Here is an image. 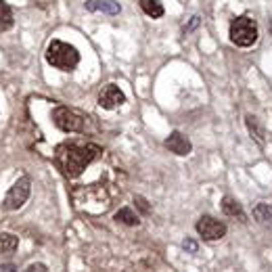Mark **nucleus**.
Segmentation results:
<instances>
[{"mask_svg": "<svg viewBox=\"0 0 272 272\" xmlns=\"http://www.w3.org/2000/svg\"><path fill=\"white\" fill-rule=\"evenodd\" d=\"M101 155H103V149L98 145H92V142H86V145L63 142L61 147H57L55 159L67 178H78V176H82V172L94 159H98Z\"/></svg>", "mask_w": 272, "mask_h": 272, "instance_id": "obj_1", "label": "nucleus"}, {"mask_svg": "<svg viewBox=\"0 0 272 272\" xmlns=\"http://www.w3.org/2000/svg\"><path fill=\"white\" fill-rule=\"evenodd\" d=\"M71 199H74L76 209L92 213V216H98L109 209V195L101 187H80L71 193Z\"/></svg>", "mask_w": 272, "mask_h": 272, "instance_id": "obj_2", "label": "nucleus"}, {"mask_svg": "<svg viewBox=\"0 0 272 272\" xmlns=\"http://www.w3.org/2000/svg\"><path fill=\"white\" fill-rule=\"evenodd\" d=\"M46 61L61 71H74L80 63V52L76 46L67 44V42L52 40L46 46Z\"/></svg>", "mask_w": 272, "mask_h": 272, "instance_id": "obj_3", "label": "nucleus"}, {"mask_svg": "<svg viewBox=\"0 0 272 272\" xmlns=\"http://www.w3.org/2000/svg\"><path fill=\"white\" fill-rule=\"evenodd\" d=\"M257 40V23L249 17H237L231 23V42L241 48L255 44Z\"/></svg>", "mask_w": 272, "mask_h": 272, "instance_id": "obj_4", "label": "nucleus"}, {"mask_svg": "<svg viewBox=\"0 0 272 272\" xmlns=\"http://www.w3.org/2000/svg\"><path fill=\"white\" fill-rule=\"evenodd\" d=\"M52 122H55V126L59 128V130L69 132V134L84 132V128H86V122H84V118L80 116V113L74 111V109H69V107H63V105L52 109Z\"/></svg>", "mask_w": 272, "mask_h": 272, "instance_id": "obj_5", "label": "nucleus"}, {"mask_svg": "<svg viewBox=\"0 0 272 272\" xmlns=\"http://www.w3.org/2000/svg\"><path fill=\"white\" fill-rule=\"evenodd\" d=\"M30 193H32V180H30V176H21L9 189L5 201H3V209L5 211H15V209L23 207L25 201L30 199Z\"/></svg>", "mask_w": 272, "mask_h": 272, "instance_id": "obj_6", "label": "nucleus"}, {"mask_svg": "<svg viewBox=\"0 0 272 272\" xmlns=\"http://www.w3.org/2000/svg\"><path fill=\"white\" fill-rule=\"evenodd\" d=\"M195 228H197L199 237H203L205 241H218V239H222V237L226 235V231H228L226 224L220 222V220H216L213 216H201V218L197 220Z\"/></svg>", "mask_w": 272, "mask_h": 272, "instance_id": "obj_7", "label": "nucleus"}, {"mask_svg": "<svg viewBox=\"0 0 272 272\" xmlns=\"http://www.w3.org/2000/svg\"><path fill=\"white\" fill-rule=\"evenodd\" d=\"M124 103H126V94L118 88L116 84H107L101 90V94H98V105H101L103 109H116Z\"/></svg>", "mask_w": 272, "mask_h": 272, "instance_id": "obj_8", "label": "nucleus"}, {"mask_svg": "<svg viewBox=\"0 0 272 272\" xmlns=\"http://www.w3.org/2000/svg\"><path fill=\"white\" fill-rule=\"evenodd\" d=\"M166 147L172 151V153H176V155H189L193 151V145H191V140L180 134V132H172L168 138H166Z\"/></svg>", "mask_w": 272, "mask_h": 272, "instance_id": "obj_9", "label": "nucleus"}, {"mask_svg": "<svg viewBox=\"0 0 272 272\" xmlns=\"http://www.w3.org/2000/svg\"><path fill=\"white\" fill-rule=\"evenodd\" d=\"M86 11L90 13H105V15H120L122 7L113 0H88L86 3Z\"/></svg>", "mask_w": 272, "mask_h": 272, "instance_id": "obj_10", "label": "nucleus"}, {"mask_svg": "<svg viewBox=\"0 0 272 272\" xmlns=\"http://www.w3.org/2000/svg\"><path fill=\"white\" fill-rule=\"evenodd\" d=\"M222 211L226 213V216H233V218H239L241 222H247V216H245V211H243L241 203L237 201L235 197H222Z\"/></svg>", "mask_w": 272, "mask_h": 272, "instance_id": "obj_11", "label": "nucleus"}, {"mask_svg": "<svg viewBox=\"0 0 272 272\" xmlns=\"http://www.w3.org/2000/svg\"><path fill=\"white\" fill-rule=\"evenodd\" d=\"M245 124H247V130H249V134H251V138L257 142L260 147H264L266 145V132H264V128L260 126V122H257V118H253V116H245Z\"/></svg>", "mask_w": 272, "mask_h": 272, "instance_id": "obj_12", "label": "nucleus"}, {"mask_svg": "<svg viewBox=\"0 0 272 272\" xmlns=\"http://www.w3.org/2000/svg\"><path fill=\"white\" fill-rule=\"evenodd\" d=\"M253 218L262 226H270L272 224V205L270 203H257L253 207Z\"/></svg>", "mask_w": 272, "mask_h": 272, "instance_id": "obj_13", "label": "nucleus"}, {"mask_svg": "<svg viewBox=\"0 0 272 272\" xmlns=\"http://www.w3.org/2000/svg\"><path fill=\"white\" fill-rule=\"evenodd\" d=\"M13 25H15L13 11H11V7L5 3V0H0V32H9Z\"/></svg>", "mask_w": 272, "mask_h": 272, "instance_id": "obj_14", "label": "nucleus"}, {"mask_svg": "<svg viewBox=\"0 0 272 272\" xmlns=\"http://www.w3.org/2000/svg\"><path fill=\"white\" fill-rule=\"evenodd\" d=\"M140 9L153 19L164 17V7H161L159 0H140Z\"/></svg>", "mask_w": 272, "mask_h": 272, "instance_id": "obj_15", "label": "nucleus"}, {"mask_svg": "<svg viewBox=\"0 0 272 272\" xmlns=\"http://www.w3.org/2000/svg\"><path fill=\"white\" fill-rule=\"evenodd\" d=\"M19 247V239L11 233H0V253H13Z\"/></svg>", "mask_w": 272, "mask_h": 272, "instance_id": "obj_16", "label": "nucleus"}, {"mask_svg": "<svg viewBox=\"0 0 272 272\" xmlns=\"http://www.w3.org/2000/svg\"><path fill=\"white\" fill-rule=\"evenodd\" d=\"M116 220L122 222V224H126V226H138V224H140L138 216H136V213H134L130 207H122V209L116 213Z\"/></svg>", "mask_w": 272, "mask_h": 272, "instance_id": "obj_17", "label": "nucleus"}, {"mask_svg": "<svg viewBox=\"0 0 272 272\" xmlns=\"http://www.w3.org/2000/svg\"><path fill=\"white\" fill-rule=\"evenodd\" d=\"M134 203H136V207H138L142 213H149V211H151V205L147 203V199H145V197L136 195V197H134Z\"/></svg>", "mask_w": 272, "mask_h": 272, "instance_id": "obj_18", "label": "nucleus"}, {"mask_svg": "<svg viewBox=\"0 0 272 272\" xmlns=\"http://www.w3.org/2000/svg\"><path fill=\"white\" fill-rule=\"evenodd\" d=\"M182 247L187 249L189 253H197V251H199V243L193 241V239H184V241H182Z\"/></svg>", "mask_w": 272, "mask_h": 272, "instance_id": "obj_19", "label": "nucleus"}, {"mask_svg": "<svg viewBox=\"0 0 272 272\" xmlns=\"http://www.w3.org/2000/svg\"><path fill=\"white\" fill-rule=\"evenodd\" d=\"M23 272H48V266L42 264V262H36V264H30Z\"/></svg>", "mask_w": 272, "mask_h": 272, "instance_id": "obj_20", "label": "nucleus"}, {"mask_svg": "<svg viewBox=\"0 0 272 272\" xmlns=\"http://www.w3.org/2000/svg\"><path fill=\"white\" fill-rule=\"evenodd\" d=\"M199 19H201V17H199V15H195V17H193V19H191V23H189V25H187V27H184V34H189V32H191V30H195V27H197V25H199Z\"/></svg>", "mask_w": 272, "mask_h": 272, "instance_id": "obj_21", "label": "nucleus"}, {"mask_svg": "<svg viewBox=\"0 0 272 272\" xmlns=\"http://www.w3.org/2000/svg\"><path fill=\"white\" fill-rule=\"evenodd\" d=\"M0 272H17V266L15 264H5V266H0Z\"/></svg>", "mask_w": 272, "mask_h": 272, "instance_id": "obj_22", "label": "nucleus"}]
</instances>
